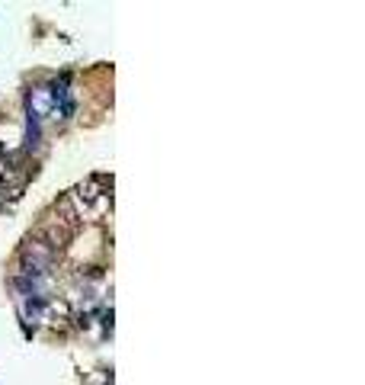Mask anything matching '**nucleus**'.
<instances>
[{"mask_svg": "<svg viewBox=\"0 0 365 385\" xmlns=\"http://www.w3.org/2000/svg\"><path fill=\"white\" fill-rule=\"evenodd\" d=\"M26 106H29V119L39 122L42 116H49L55 109V97H52V87H32L26 97Z\"/></svg>", "mask_w": 365, "mask_h": 385, "instance_id": "2", "label": "nucleus"}, {"mask_svg": "<svg viewBox=\"0 0 365 385\" xmlns=\"http://www.w3.org/2000/svg\"><path fill=\"white\" fill-rule=\"evenodd\" d=\"M42 241H45V244L52 247V251H64V247L71 244V238H74V235H71L68 228H61V225L58 222H52V225H45V228H42V235H39Z\"/></svg>", "mask_w": 365, "mask_h": 385, "instance_id": "4", "label": "nucleus"}, {"mask_svg": "<svg viewBox=\"0 0 365 385\" xmlns=\"http://www.w3.org/2000/svg\"><path fill=\"white\" fill-rule=\"evenodd\" d=\"M49 312H55V315H61V318L71 315V308L64 305V302H49Z\"/></svg>", "mask_w": 365, "mask_h": 385, "instance_id": "5", "label": "nucleus"}, {"mask_svg": "<svg viewBox=\"0 0 365 385\" xmlns=\"http://www.w3.org/2000/svg\"><path fill=\"white\" fill-rule=\"evenodd\" d=\"M55 212H58V225H61V228H68L71 235H74L77 225L83 222V215H80V209H77V203H74V196H71V193H64V196L58 199Z\"/></svg>", "mask_w": 365, "mask_h": 385, "instance_id": "3", "label": "nucleus"}, {"mask_svg": "<svg viewBox=\"0 0 365 385\" xmlns=\"http://www.w3.org/2000/svg\"><path fill=\"white\" fill-rule=\"evenodd\" d=\"M20 257H23V270H26V273H32V276L49 273L52 263H55V251H52V247L45 244L42 238H29L26 244H23Z\"/></svg>", "mask_w": 365, "mask_h": 385, "instance_id": "1", "label": "nucleus"}]
</instances>
